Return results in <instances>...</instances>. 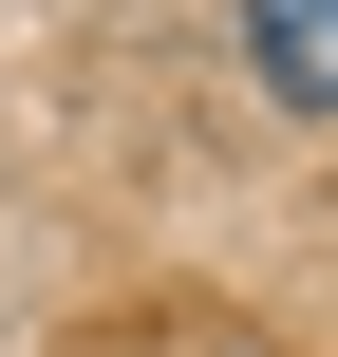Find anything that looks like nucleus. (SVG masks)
Listing matches in <instances>:
<instances>
[{"label":"nucleus","mask_w":338,"mask_h":357,"mask_svg":"<svg viewBox=\"0 0 338 357\" xmlns=\"http://www.w3.org/2000/svg\"><path fill=\"white\" fill-rule=\"evenodd\" d=\"M245 75L282 113H338V0H245Z\"/></svg>","instance_id":"obj_1"}]
</instances>
